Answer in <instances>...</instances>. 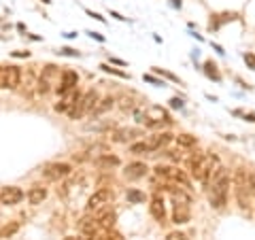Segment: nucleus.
<instances>
[{
    "mask_svg": "<svg viewBox=\"0 0 255 240\" xmlns=\"http://www.w3.org/2000/svg\"><path fill=\"white\" fill-rule=\"evenodd\" d=\"M219 168V159L217 155H209V153H194L189 159H187V170L191 172V177L196 181L204 183V185H209L213 174L217 172Z\"/></svg>",
    "mask_w": 255,
    "mask_h": 240,
    "instance_id": "f257e3e1",
    "label": "nucleus"
},
{
    "mask_svg": "<svg viewBox=\"0 0 255 240\" xmlns=\"http://www.w3.org/2000/svg\"><path fill=\"white\" fill-rule=\"evenodd\" d=\"M228 189H230V172L226 168H217V172L213 174V181H211V194H209V200H211V206L213 209L221 211L223 206L228 202Z\"/></svg>",
    "mask_w": 255,
    "mask_h": 240,
    "instance_id": "f03ea898",
    "label": "nucleus"
},
{
    "mask_svg": "<svg viewBox=\"0 0 255 240\" xmlns=\"http://www.w3.org/2000/svg\"><path fill=\"white\" fill-rule=\"evenodd\" d=\"M170 198H172V204H174V211H172V221L181 226V223H187L191 219V198L185 194L183 189L179 187H170Z\"/></svg>",
    "mask_w": 255,
    "mask_h": 240,
    "instance_id": "7ed1b4c3",
    "label": "nucleus"
},
{
    "mask_svg": "<svg viewBox=\"0 0 255 240\" xmlns=\"http://www.w3.org/2000/svg\"><path fill=\"white\" fill-rule=\"evenodd\" d=\"M96 102H98V94H96L94 90L85 92L81 98H79L75 105L68 109V117L70 119H79V117H83L85 113H92L94 107H96Z\"/></svg>",
    "mask_w": 255,
    "mask_h": 240,
    "instance_id": "20e7f679",
    "label": "nucleus"
},
{
    "mask_svg": "<svg viewBox=\"0 0 255 240\" xmlns=\"http://www.w3.org/2000/svg\"><path fill=\"white\" fill-rule=\"evenodd\" d=\"M138 121H142L149 127H162V125H170L172 119L168 115V111L162 107H149L145 111V115H138Z\"/></svg>",
    "mask_w": 255,
    "mask_h": 240,
    "instance_id": "39448f33",
    "label": "nucleus"
},
{
    "mask_svg": "<svg viewBox=\"0 0 255 240\" xmlns=\"http://www.w3.org/2000/svg\"><path fill=\"white\" fill-rule=\"evenodd\" d=\"M234 191H236V200L241 204V209L249 211V177L243 168H238L234 172Z\"/></svg>",
    "mask_w": 255,
    "mask_h": 240,
    "instance_id": "423d86ee",
    "label": "nucleus"
},
{
    "mask_svg": "<svg viewBox=\"0 0 255 240\" xmlns=\"http://www.w3.org/2000/svg\"><path fill=\"white\" fill-rule=\"evenodd\" d=\"M113 191L111 189H98L96 194L87 200V213H100L113 202Z\"/></svg>",
    "mask_w": 255,
    "mask_h": 240,
    "instance_id": "0eeeda50",
    "label": "nucleus"
},
{
    "mask_svg": "<svg viewBox=\"0 0 255 240\" xmlns=\"http://www.w3.org/2000/svg\"><path fill=\"white\" fill-rule=\"evenodd\" d=\"M155 174L157 177H162L166 181H172V183H181L183 187H189V179H187V174L179 170V168H174V166H155Z\"/></svg>",
    "mask_w": 255,
    "mask_h": 240,
    "instance_id": "6e6552de",
    "label": "nucleus"
},
{
    "mask_svg": "<svg viewBox=\"0 0 255 240\" xmlns=\"http://www.w3.org/2000/svg\"><path fill=\"white\" fill-rule=\"evenodd\" d=\"M19 79H21V73L17 66L0 68V87H2V90H15V87L19 85Z\"/></svg>",
    "mask_w": 255,
    "mask_h": 240,
    "instance_id": "1a4fd4ad",
    "label": "nucleus"
},
{
    "mask_svg": "<svg viewBox=\"0 0 255 240\" xmlns=\"http://www.w3.org/2000/svg\"><path fill=\"white\" fill-rule=\"evenodd\" d=\"M45 177L47 179H49V181H60V179H64V177H68V174L70 172H73V168H70V164H49V166H47L45 168Z\"/></svg>",
    "mask_w": 255,
    "mask_h": 240,
    "instance_id": "9d476101",
    "label": "nucleus"
},
{
    "mask_svg": "<svg viewBox=\"0 0 255 240\" xmlns=\"http://www.w3.org/2000/svg\"><path fill=\"white\" fill-rule=\"evenodd\" d=\"M79 230H81V234L87 236V238H98L100 234V223H98V217H83L81 221H79Z\"/></svg>",
    "mask_w": 255,
    "mask_h": 240,
    "instance_id": "9b49d317",
    "label": "nucleus"
},
{
    "mask_svg": "<svg viewBox=\"0 0 255 240\" xmlns=\"http://www.w3.org/2000/svg\"><path fill=\"white\" fill-rule=\"evenodd\" d=\"M23 198V191L19 187H2V191H0V202L6 204V206H13V204H19Z\"/></svg>",
    "mask_w": 255,
    "mask_h": 240,
    "instance_id": "f8f14e48",
    "label": "nucleus"
},
{
    "mask_svg": "<svg viewBox=\"0 0 255 240\" xmlns=\"http://www.w3.org/2000/svg\"><path fill=\"white\" fill-rule=\"evenodd\" d=\"M147 172H149V168L145 162H132V164H128L126 170H124L128 181H138L142 177H147Z\"/></svg>",
    "mask_w": 255,
    "mask_h": 240,
    "instance_id": "ddd939ff",
    "label": "nucleus"
},
{
    "mask_svg": "<svg viewBox=\"0 0 255 240\" xmlns=\"http://www.w3.org/2000/svg\"><path fill=\"white\" fill-rule=\"evenodd\" d=\"M77 83H79V75L75 70H64L60 85H58V94H66L70 90H77Z\"/></svg>",
    "mask_w": 255,
    "mask_h": 240,
    "instance_id": "4468645a",
    "label": "nucleus"
},
{
    "mask_svg": "<svg viewBox=\"0 0 255 240\" xmlns=\"http://www.w3.org/2000/svg\"><path fill=\"white\" fill-rule=\"evenodd\" d=\"M149 211H151V215H153V217H155L159 223H164V221H166V206H164V198L159 196V194H153V198H151Z\"/></svg>",
    "mask_w": 255,
    "mask_h": 240,
    "instance_id": "2eb2a0df",
    "label": "nucleus"
},
{
    "mask_svg": "<svg viewBox=\"0 0 255 240\" xmlns=\"http://www.w3.org/2000/svg\"><path fill=\"white\" fill-rule=\"evenodd\" d=\"M170 140H172V134H168V132H159V134L149 136L147 145H149V149H151V151H157V149H162V147L168 145Z\"/></svg>",
    "mask_w": 255,
    "mask_h": 240,
    "instance_id": "dca6fc26",
    "label": "nucleus"
},
{
    "mask_svg": "<svg viewBox=\"0 0 255 240\" xmlns=\"http://www.w3.org/2000/svg\"><path fill=\"white\" fill-rule=\"evenodd\" d=\"M64 96V100L62 102H58V105H55V111H58V113H64V111H68L70 107L75 105V102L81 98V94H79L77 90H70V92H66V94H62Z\"/></svg>",
    "mask_w": 255,
    "mask_h": 240,
    "instance_id": "f3484780",
    "label": "nucleus"
},
{
    "mask_svg": "<svg viewBox=\"0 0 255 240\" xmlns=\"http://www.w3.org/2000/svg\"><path fill=\"white\" fill-rule=\"evenodd\" d=\"M136 136H142V130H136V127H126V130H117L113 134V140L115 142H128Z\"/></svg>",
    "mask_w": 255,
    "mask_h": 240,
    "instance_id": "a211bd4d",
    "label": "nucleus"
},
{
    "mask_svg": "<svg viewBox=\"0 0 255 240\" xmlns=\"http://www.w3.org/2000/svg\"><path fill=\"white\" fill-rule=\"evenodd\" d=\"M47 198V189L41 187V185H34L30 191H28V200L30 204H43V200Z\"/></svg>",
    "mask_w": 255,
    "mask_h": 240,
    "instance_id": "6ab92c4d",
    "label": "nucleus"
},
{
    "mask_svg": "<svg viewBox=\"0 0 255 240\" xmlns=\"http://www.w3.org/2000/svg\"><path fill=\"white\" fill-rule=\"evenodd\" d=\"M174 140H177V145L183 147V149H191V147H196V136H191V134H179V136H174Z\"/></svg>",
    "mask_w": 255,
    "mask_h": 240,
    "instance_id": "aec40b11",
    "label": "nucleus"
},
{
    "mask_svg": "<svg viewBox=\"0 0 255 240\" xmlns=\"http://www.w3.org/2000/svg\"><path fill=\"white\" fill-rule=\"evenodd\" d=\"M113 105H115V100H113V98L98 100V102H96V107H94L92 113H94V115H102V113H107L109 109H113Z\"/></svg>",
    "mask_w": 255,
    "mask_h": 240,
    "instance_id": "412c9836",
    "label": "nucleus"
},
{
    "mask_svg": "<svg viewBox=\"0 0 255 240\" xmlns=\"http://www.w3.org/2000/svg\"><path fill=\"white\" fill-rule=\"evenodd\" d=\"M96 166H100V168H111V166H119V157L117 155H100L98 159H96Z\"/></svg>",
    "mask_w": 255,
    "mask_h": 240,
    "instance_id": "4be33fe9",
    "label": "nucleus"
},
{
    "mask_svg": "<svg viewBox=\"0 0 255 240\" xmlns=\"http://www.w3.org/2000/svg\"><path fill=\"white\" fill-rule=\"evenodd\" d=\"M130 153H134V155H145V153H151V149H149L147 142H136V145L130 147Z\"/></svg>",
    "mask_w": 255,
    "mask_h": 240,
    "instance_id": "5701e85b",
    "label": "nucleus"
},
{
    "mask_svg": "<svg viewBox=\"0 0 255 240\" xmlns=\"http://www.w3.org/2000/svg\"><path fill=\"white\" fill-rule=\"evenodd\" d=\"M128 200H130V202H134V204L145 202V194H142V191H138V189H130V191H128Z\"/></svg>",
    "mask_w": 255,
    "mask_h": 240,
    "instance_id": "b1692460",
    "label": "nucleus"
},
{
    "mask_svg": "<svg viewBox=\"0 0 255 240\" xmlns=\"http://www.w3.org/2000/svg\"><path fill=\"white\" fill-rule=\"evenodd\" d=\"M204 70H206V75H209L211 79H215V81H219V73H217V66H215V64L213 62H206L204 64Z\"/></svg>",
    "mask_w": 255,
    "mask_h": 240,
    "instance_id": "393cba45",
    "label": "nucleus"
},
{
    "mask_svg": "<svg viewBox=\"0 0 255 240\" xmlns=\"http://www.w3.org/2000/svg\"><path fill=\"white\" fill-rule=\"evenodd\" d=\"M17 223H13V226H6V228H2L0 230V238H6V236H11V234H15V232H17Z\"/></svg>",
    "mask_w": 255,
    "mask_h": 240,
    "instance_id": "a878e982",
    "label": "nucleus"
},
{
    "mask_svg": "<svg viewBox=\"0 0 255 240\" xmlns=\"http://www.w3.org/2000/svg\"><path fill=\"white\" fill-rule=\"evenodd\" d=\"M102 240H124V236L117 234V232H113V230H109V232H105V238Z\"/></svg>",
    "mask_w": 255,
    "mask_h": 240,
    "instance_id": "bb28decb",
    "label": "nucleus"
},
{
    "mask_svg": "<svg viewBox=\"0 0 255 240\" xmlns=\"http://www.w3.org/2000/svg\"><path fill=\"white\" fill-rule=\"evenodd\" d=\"M166 240H187V234H183V232H170Z\"/></svg>",
    "mask_w": 255,
    "mask_h": 240,
    "instance_id": "cd10ccee",
    "label": "nucleus"
},
{
    "mask_svg": "<svg viewBox=\"0 0 255 240\" xmlns=\"http://www.w3.org/2000/svg\"><path fill=\"white\" fill-rule=\"evenodd\" d=\"M100 68H102V70H105V73H113V75H117V77H124V79L128 77L126 73H122V70H117V68H111V66H107V64H102V66H100Z\"/></svg>",
    "mask_w": 255,
    "mask_h": 240,
    "instance_id": "c85d7f7f",
    "label": "nucleus"
},
{
    "mask_svg": "<svg viewBox=\"0 0 255 240\" xmlns=\"http://www.w3.org/2000/svg\"><path fill=\"white\" fill-rule=\"evenodd\" d=\"M166 155H168L172 162H181V159H183V155L179 153V151H166Z\"/></svg>",
    "mask_w": 255,
    "mask_h": 240,
    "instance_id": "c756f323",
    "label": "nucleus"
},
{
    "mask_svg": "<svg viewBox=\"0 0 255 240\" xmlns=\"http://www.w3.org/2000/svg\"><path fill=\"white\" fill-rule=\"evenodd\" d=\"M245 62L249 64V68L255 70V55H253V53H247V55H245Z\"/></svg>",
    "mask_w": 255,
    "mask_h": 240,
    "instance_id": "7c9ffc66",
    "label": "nucleus"
},
{
    "mask_svg": "<svg viewBox=\"0 0 255 240\" xmlns=\"http://www.w3.org/2000/svg\"><path fill=\"white\" fill-rule=\"evenodd\" d=\"M249 191H251L253 198H255V172H253V174H249Z\"/></svg>",
    "mask_w": 255,
    "mask_h": 240,
    "instance_id": "2f4dec72",
    "label": "nucleus"
},
{
    "mask_svg": "<svg viewBox=\"0 0 255 240\" xmlns=\"http://www.w3.org/2000/svg\"><path fill=\"white\" fill-rule=\"evenodd\" d=\"M155 73H159V75H164V77H168V79H172V81H179L177 77H174L172 73H166V70H162V68H155Z\"/></svg>",
    "mask_w": 255,
    "mask_h": 240,
    "instance_id": "473e14b6",
    "label": "nucleus"
},
{
    "mask_svg": "<svg viewBox=\"0 0 255 240\" xmlns=\"http://www.w3.org/2000/svg\"><path fill=\"white\" fill-rule=\"evenodd\" d=\"M170 107H172V109H181V107H183V100H181V98H172V100H170Z\"/></svg>",
    "mask_w": 255,
    "mask_h": 240,
    "instance_id": "72a5a7b5",
    "label": "nucleus"
},
{
    "mask_svg": "<svg viewBox=\"0 0 255 240\" xmlns=\"http://www.w3.org/2000/svg\"><path fill=\"white\" fill-rule=\"evenodd\" d=\"M60 53H62V55H79V53H77V51H73V49H62Z\"/></svg>",
    "mask_w": 255,
    "mask_h": 240,
    "instance_id": "f704fd0d",
    "label": "nucleus"
},
{
    "mask_svg": "<svg viewBox=\"0 0 255 240\" xmlns=\"http://www.w3.org/2000/svg\"><path fill=\"white\" fill-rule=\"evenodd\" d=\"M90 36H94V38H98V41H105V36H102V34H98V32H90Z\"/></svg>",
    "mask_w": 255,
    "mask_h": 240,
    "instance_id": "c9c22d12",
    "label": "nucleus"
},
{
    "mask_svg": "<svg viewBox=\"0 0 255 240\" xmlns=\"http://www.w3.org/2000/svg\"><path fill=\"white\" fill-rule=\"evenodd\" d=\"M64 240H83V238H77V236H66Z\"/></svg>",
    "mask_w": 255,
    "mask_h": 240,
    "instance_id": "e433bc0d",
    "label": "nucleus"
}]
</instances>
